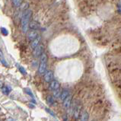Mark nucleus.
I'll return each mask as SVG.
<instances>
[{"mask_svg": "<svg viewBox=\"0 0 121 121\" xmlns=\"http://www.w3.org/2000/svg\"><path fill=\"white\" fill-rule=\"evenodd\" d=\"M31 15H32V12L28 9L24 12L23 15H22V21H21V25H22V32L24 34H27V30L29 29L30 19L31 18Z\"/></svg>", "mask_w": 121, "mask_h": 121, "instance_id": "1", "label": "nucleus"}, {"mask_svg": "<svg viewBox=\"0 0 121 121\" xmlns=\"http://www.w3.org/2000/svg\"><path fill=\"white\" fill-rule=\"evenodd\" d=\"M47 56L46 53H43L40 56V62L38 67V72L40 75L44 74L47 72Z\"/></svg>", "mask_w": 121, "mask_h": 121, "instance_id": "2", "label": "nucleus"}, {"mask_svg": "<svg viewBox=\"0 0 121 121\" xmlns=\"http://www.w3.org/2000/svg\"><path fill=\"white\" fill-rule=\"evenodd\" d=\"M43 49H44V47L43 44H40L39 46H37L33 51L34 56L36 58L41 56V55L43 53Z\"/></svg>", "mask_w": 121, "mask_h": 121, "instance_id": "3", "label": "nucleus"}, {"mask_svg": "<svg viewBox=\"0 0 121 121\" xmlns=\"http://www.w3.org/2000/svg\"><path fill=\"white\" fill-rule=\"evenodd\" d=\"M38 36H39L38 33L37 32L36 30H30V31L27 32V39H28L29 40H30V41H32L34 39H36Z\"/></svg>", "mask_w": 121, "mask_h": 121, "instance_id": "4", "label": "nucleus"}, {"mask_svg": "<svg viewBox=\"0 0 121 121\" xmlns=\"http://www.w3.org/2000/svg\"><path fill=\"white\" fill-rule=\"evenodd\" d=\"M44 80L47 82H50L53 80V73L52 71H47L44 73Z\"/></svg>", "mask_w": 121, "mask_h": 121, "instance_id": "5", "label": "nucleus"}, {"mask_svg": "<svg viewBox=\"0 0 121 121\" xmlns=\"http://www.w3.org/2000/svg\"><path fill=\"white\" fill-rule=\"evenodd\" d=\"M60 83H59L56 80H53L52 82H50V85H49V88L50 90H52V91H55V90H57L60 88Z\"/></svg>", "mask_w": 121, "mask_h": 121, "instance_id": "6", "label": "nucleus"}, {"mask_svg": "<svg viewBox=\"0 0 121 121\" xmlns=\"http://www.w3.org/2000/svg\"><path fill=\"white\" fill-rule=\"evenodd\" d=\"M71 103H72V97L69 95L63 101V107L65 109L69 108L71 106Z\"/></svg>", "mask_w": 121, "mask_h": 121, "instance_id": "7", "label": "nucleus"}, {"mask_svg": "<svg viewBox=\"0 0 121 121\" xmlns=\"http://www.w3.org/2000/svg\"><path fill=\"white\" fill-rule=\"evenodd\" d=\"M40 40H41L40 37L38 36L36 39H34V40L31 41V43H30V47H31V48H32L33 50L35 49V48L37 46H39V45H40Z\"/></svg>", "mask_w": 121, "mask_h": 121, "instance_id": "8", "label": "nucleus"}, {"mask_svg": "<svg viewBox=\"0 0 121 121\" xmlns=\"http://www.w3.org/2000/svg\"><path fill=\"white\" fill-rule=\"evenodd\" d=\"M68 96H69V90L64 89L61 92V95H60V100H62V101H63Z\"/></svg>", "mask_w": 121, "mask_h": 121, "instance_id": "9", "label": "nucleus"}, {"mask_svg": "<svg viewBox=\"0 0 121 121\" xmlns=\"http://www.w3.org/2000/svg\"><path fill=\"white\" fill-rule=\"evenodd\" d=\"M80 110H81V107L79 105H76L74 108V117H75V119H78L80 117Z\"/></svg>", "mask_w": 121, "mask_h": 121, "instance_id": "10", "label": "nucleus"}, {"mask_svg": "<svg viewBox=\"0 0 121 121\" xmlns=\"http://www.w3.org/2000/svg\"><path fill=\"white\" fill-rule=\"evenodd\" d=\"M29 28L31 30H38L40 28V25L36 22H30L29 25Z\"/></svg>", "mask_w": 121, "mask_h": 121, "instance_id": "11", "label": "nucleus"}, {"mask_svg": "<svg viewBox=\"0 0 121 121\" xmlns=\"http://www.w3.org/2000/svg\"><path fill=\"white\" fill-rule=\"evenodd\" d=\"M80 120L82 121H86L88 120V113L85 110H83L80 114Z\"/></svg>", "mask_w": 121, "mask_h": 121, "instance_id": "12", "label": "nucleus"}, {"mask_svg": "<svg viewBox=\"0 0 121 121\" xmlns=\"http://www.w3.org/2000/svg\"><path fill=\"white\" fill-rule=\"evenodd\" d=\"M0 54H1V63H2V64L4 65V66L8 67L9 66V64H8V63H7L6 60H5V59H4V56H3V54H2V51H1V53H0Z\"/></svg>", "mask_w": 121, "mask_h": 121, "instance_id": "13", "label": "nucleus"}, {"mask_svg": "<svg viewBox=\"0 0 121 121\" xmlns=\"http://www.w3.org/2000/svg\"><path fill=\"white\" fill-rule=\"evenodd\" d=\"M10 90H11V88H9L8 86H4V87L2 88V91L3 92V94H5V95H9Z\"/></svg>", "mask_w": 121, "mask_h": 121, "instance_id": "14", "label": "nucleus"}, {"mask_svg": "<svg viewBox=\"0 0 121 121\" xmlns=\"http://www.w3.org/2000/svg\"><path fill=\"white\" fill-rule=\"evenodd\" d=\"M47 103L49 104L50 105H53V103H54V98H53L52 96H48L47 97Z\"/></svg>", "mask_w": 121, "mask_h": 121, "instance_id": "15", "label": "nucleus"}, {"mask_svg": "<svg viewBox=\"0 0 121 121\" xmlns=\"http://www.w3.org/2000/svg\"><path fill=\"white\" fill-rule=\"evenodd\" d=\"M12 2L15 7H19L22 5V0H12Z\"/></svg>", "mask_w": 121, "mask_h": 121, "instance_id": "16", "label": "nucleus"}, {"mask_svg": "<svg viewBox=\"0 0 121 121\" xmlns=\"http://www.w3.org/2000/svg\"><path fill=\"white\" fill-rule=\"evenodd\" d=\"M60 95H61V93H60V91L59 89L53 91V97L54 98H60Z\"/></svg>", "mask_w": 121, "mask_h": 121, "instance_id": "17", "label": "nucleus"}, {"mask_svg": "<svg viewBox=\"0 0 121 121\" xmlns=\"http://www.w3.org/2000/svg\"><path fill=\"white\" fill-rule=\"evenodd\" d=\"M20 6H21V9H22V10H24V12H25V11H26V10L27 9L28 5H27V3H24V4H22Z\"/></svg>", "mask_w": 121, "mask_h": 121, "instance_id": "18", "label": "nucleus"}, {"mask_svg": "<svg viewBox=\"0 0 121 121\" xmlns=\"http://www.w3.org/2000/svg\"><path fill=\"white\" fill-rule=\"evenodd\" d=\"M1 30H2V34L3 35L5 36H7L9 34V32H8V30L5 29V27H1Z\"/></svg>", "mask_w": 121, "mask_h": 121, "instance_id": "19", "label": "nucleus"}, {"mask_svg": "<svg viewBox=\"0 0 121 121\" xmlns=\"http://www.w3.org/2000/svg\"><path fill=\"white\" fill-rule=\"evenodd\" d=\"M18 69H19V70L22 72V74H23V75H26L27 72H26L25 69H24L23 67H22V66H19V68H18Z\"/></svg>", "mask_w": 121, "mask_h": 121, "instance_id": "20", "label": "nucleus"}, {"mask_svg": "<svg viewBox=\"0 0 121 121\" xmlns=\"http://www.w3.org/2000/svg\"><path fill=\"white\" fill-rule=\"evenodd\" d=\"M46 110H47V112H49V113H50L51 115H53V116H55V114H54V113H53V112H52V111H51V110H50V109H48V108H46Z\"/></svg>", "mask_w": 121, "mask_h": 121, "instance_id": "21", "label": "nucleus"}, {"mask_svg": "<svg viewBox=\"0 0 121 121\" xmlns=\"http://www.w3.org/2000/svg\"><path fill=\"white\" fill-rule=\"evenodd\" d=\"M120 4H121V0H120Z\"/></svg>", "mask_w": 121, "mask_h": 121, "instance_id": "22", "label": "nucleus"}]
</instances>
